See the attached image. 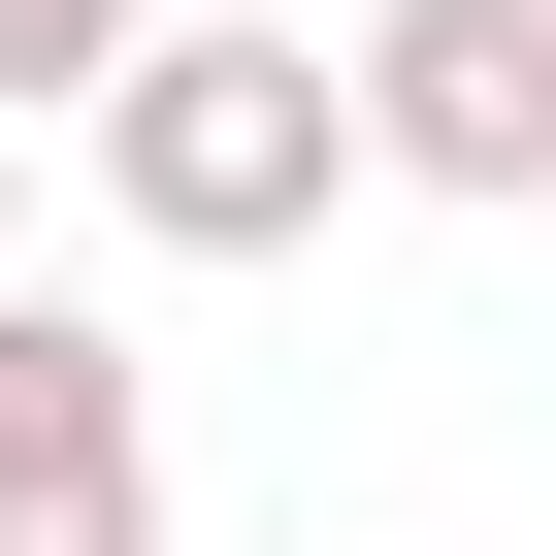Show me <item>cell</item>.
I'll return each mask as SVG.
<instances>
[{"label": "cell", "instance_id": "cell-1", "mask_svg": "<svg viewBox=\"0 0 556 556\" xmlns=\"http://www.w3.org/2000/svg\"><path fill=\"white\" fill-rule=\"evenodd\" d=\"M66 164H99L131 262H295L361 197V99H328V34H262V0H164V34L66 99Z\"/></svg>", "mask_w": 556, "mask_h": 556}, {"label": "cell", "instance_id": "cell-2", "mask_svg": "<svg viewBox=\"0 0 556 556\" xmlns=\"http://www.w3.org/2000/svg\"><path fill=\"white\" fill-rule=\"evenodd\" d=\"M328 99H361V197L523 229V197H556V0H361V34H328Z\"/></svg>", "mask_w": 556, "mask_h": 556}, {"label": "cell", "instance_id": "cell-3", "mask_svg": "<svg viewBox=\"0 0 556 556\" xmlns=\"http://www.w3.org/2000/svg\"><path fill=\"white\" fill-rule=\"evenodd\" d=\"M0 556H164V361L0 262Z\"/></svg>", "mask_w": 556, "mask_h": 556}, {"label": "cell", "instance_id": "cell-4", "mask_svg": "<svg viewBox=\"0 0 556 556\" xmlns=\"http://www.w3.org/2000/svg\"><path fill=\"white\" fill-rule=\"evenodd\" d=\"M131 34H164V0H0V131H34V99H99Z\"/></svg>", "mask_w": 556, "mask_h": 556}, {"label": "cell", "instance_id": "cell-5", "mask_svg": "<svg viewBox=\"0 0 556 556\" xmlns=\"http://www.w3.org/2000/svg\"><path fill=\"white\" fill-rule=\"evenodd\" d=\"M0 229H34V131H0Z\"/></svg>", "mask_w": 556, "mask_h": 556}]
</instances>
